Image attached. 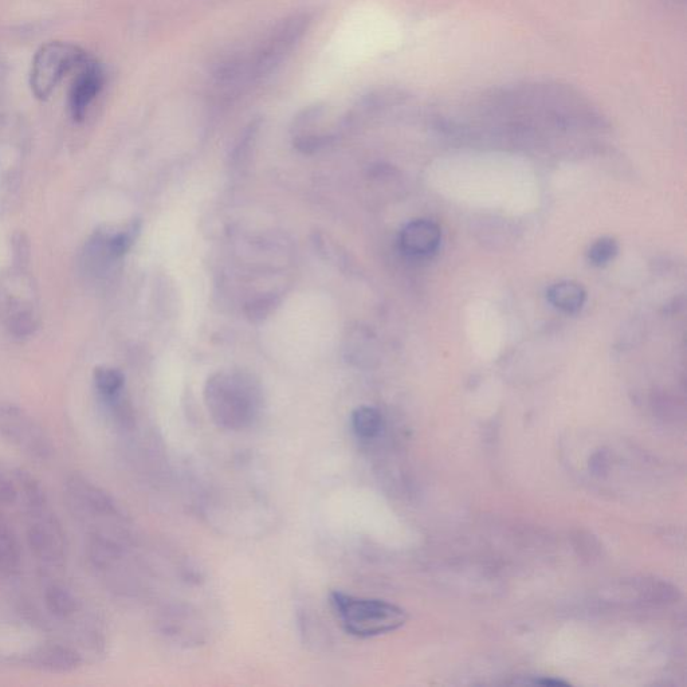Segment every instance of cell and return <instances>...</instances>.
<instances>
[{
    "instance_id": "obj_1",
    "label": "cell",
    "mask_w": 687,
    "mask_h": 687,
    "mask_svg": "<svg viewBox=\"0 0 687 687\" xmlns=\"http://www.w3.org/2000/svg\"><path fill=\"white\" fill-rule=\"evenodd\" d=\"M204 399L219 427L242 430L257 419L262 395L257 382L241 372H218L208 379Z\"/></svg>"
},
{
    "instance_id": "obj_2",
    "label": "cell",
    "mask_w": 687,
    "mask_h": 687,
    "mask_svg": "<svg viewBox=\"0 0 687 687\" xmlns=\"http://www.w3.org/2000/svg\"><path fill=\"white\" fill-rule=\"evenodd\" d=\"M329 598L341 626L353 637H379L407 623V612L386 600L359 598L341 591H333Z\"/></svg>"
},
{
    "instance_id": "obj_3",
    "label": "cell",
    "mask_w": 687,
    "mask_h": 687,
    "mask_svg": "<svg viewBox=\"0 0 687 687\" xmlns=\"http://www.w3.org/2000/svg\"><path fill=\"white\" fill-rule=\"evenodd\" d=\"M0 325L15 337H27L37 331V286L26 269L14 266L0 276Z\"/></svg>"
},
{
    "instance_id": "obj_4",
    "label": "cell",
    "mask_w": 687,
    "mask_h": 687,
    "mask_svg": "<svg viewBox=\"0 0 687 687\" xmlns=\"http://www.w3.org/2000/svg\"><path fill=\"white\" fill-rule=\"evenodd\" d=\"M85 61V53L72 43H46L35 54L30 85L35 97L45 101L53 94L70 70Z\"/></svg>"
},
{
    "instance_id": "obj_5",
    "label": "cell",
    "mask_w": 687,
    "mask_h": 687,
    "mask_svg": "<svg viewBox=\"0 0 687 687\" xmlns=\"http://www.w3.org/2000/svg\"><path fill=\"white\" fill-rule=\"evenodd\" d=\"M0 437L39 461H46L54 451L45 430L14 404L0 402Z\"/></svg>"
},
{
    "instance_id": "obj_6",
    "label": "cell",
    "mask_w": 687,
    "mask_h": 687,
    "mask_svg": "<svg viewBox=\"0 0 687 687\" xmlns=\"http://www.w3.org/2000/svg\"><path fill=\"white\" fill-rule=\"evenodd\" d=\"M30 516L27 541L38 560L51 567H62L66 559L65 533L49 505L27 509Z\"/></svg>"
},
{
    "instance_id": "obj_7",
    "label": "cell",
    "mask_w": 687,
    "mask_h": 687,
    "mask_svg": "<svg viewBox=\"0 0 687 687\" xmlns=\"http://www.w3.org/2000/svg\"><path fill=\"white\" fill-rule=\"evenodd\" d=\"M66 493L74 516L86 526H104L102 521L120 516L113 498L81 475L69 478Z\"/></svg>"
},
{
    "instance_id": "obj_8",
    "label": "cell",
    "mask_w": 687,
    "mask_h": 687,
    "mask_svg": "<svg viewBox=\"0 0 687 687\" xmlns=\"http://www.w3.org/2000/svg\"><path fill=\"white\" fill-rule=\"evenodd\" d=\"M139 225L132 223L120 230H98L85 246V268L93 274L104 273L123 257L135 242Z\"/></svg>"
},
{
    "instance_id": "obj_9",
    "label": "cell",
    "mask_w": 687,
    "mask_h": 687,
    "mask_svg": "<svg viewBox=\"0 0 687 687\" xmlns=\"http://www.w3.org/2000/svg\"><path fill=\"white\" fill-rule=\"evenodd\" d=\"M441 239L442 233L437 223L419 219L404 227L400 234V247L410 257L426 258L438 250Z\"/></svg>"
},
{
    "instance_id": "obj_10",
    "label": "cell",
    "mask_w": 687,
    "mask_h": 687,
    "mask_svg": "<svg viewBox=\"0 0 687 687\" xmlns=\"http://www.w3.org/2000/svg\"><path fill=\"white\" fill-rule=\"evenodd\" d=\"M102 85H104V74L100 66L92 62L81 70L70 90V111L74 120H84L86 112L94 98L100 93Z\"/></svg>"
},
{
    "instance_id": "obj_11",
    "label": "cell",
    "mask_w": 687,
    "mask_h": 687,
    "mask_svg": "<svg viewBox=\"0 0 687 687\" xmlns=\"http://www.w3.org/2000/svg\"><path fill=\"white\" fill-rule=\"evenodd\" d=\"M29 663L35 669L50 673H68L81 666L82 659L76 651L60 645L39 647L29 655Z\"/></svg>"
},
{
    "instance_id": "obj_12",
    "label": "cell",
    "mask_w": 687,
    "mask_h": 687,
    "mask_svg": "<svg viewBox=\"0 0 687 687\" xmlns=\"http://www.w3.org/2000/svg\"><path fill=\"white\" fill-rule=\"evenodd\" d=\"M586 290L575 282H559L548 290V300L556 309L564 313H577L586 302Z\"/></svg>"
},
{
    "instance_id": "obj_13",
    "label": "cell",
    "mask_w": 687,
    "mask_h": 687,
    "mask_svg": "<svg viewBox=\"0 0 687 687\" xmlns=\"http://www.w3.org/2000/svg\"><path fill=\"white\" fill-rule=\"evenodd\" d=\"M352 429L357 438L371 441L383 430V416L374 407H359L352 414Z\"/></svg>"
},
{
    "instance_id": "obj_14",
    "label": "cell",
    "mask_w": 687,
    "mask_h": 687,
    "mask_svg": "<svg viewBox=\"0 0 687 687\" xmlns=\"http://www.w3.org/2000/svg\"><path fill=\"white\" fill-rule=\"evenodd\" d=\"M47 610L56 618L66 619L77 610V600L66 588L51 586L45 592Z\"/></svg>"
},
{
    "instance_id": "obj_15",
    "label": "cell",
    "mask_w": 687,
    "mask_h": 687,
    "mask_svg": "<svg viewBox=\"0 0 687 687\" xmlns=\"http://www.w3.org/2000/svg\"><path fill=\"white\" fill-rule=\"evenodd\" d=\"M21 552L15 539L5 522L0 521V573H11L18 568Z\"/></svg>"
},
{
    "instance_id": "obj_16",
    "label": "cell",
    "mask_w": 687,
    "mask_h": 687,
    "mask_svg": "<svg viewBox=\"0 0 687 687\" xmlns=\"http://www.w3.org/2000/svg\"><path fill=\"white\" fill-rule=\"evenodd\" d=\"M94 383L105 399L117 398L123 391L125 378L123 372L116 368L98 367L94 371Z\"/></svg>"
},
{
    "instance_id": "obj_17",
    "label": "cell",
    "mask_w": 687,
    "mask_h": 687,
    "mask_svg": "<svg viewBox=\"0 0 687 687\" xmlns=\"http://www.w3.org/2000/svg\"><path fill=\"white\" fill-rule=\"evenodd\" d=\"M618 251L619 247L615 239L602 238L591 246L590 251H588V258H590L592 265L604 266L616 257Z\"/></svg>"
},
{
    "instance_id": "obj_18",
    "label": "cell",
    "mask_w": 687,
    "mask_h": 687,
    "mask_svg": "<svg viewBox=\"0 0 687 687\" xmlns=\"http://www.w3.org/2000/svg\"><path fill=\"white\" fill-rule=\"evenodd\" d=\"M13 245L15 268L26 269L30 259L29 239L25 234L19 233L13 239Z\"/></svg>"
},
{
    "instance_id": "obj_19",
    "label": "cell",
    "mask_w": 687,
    "mask_h": 687,
    "mask_svg": "<svg viewBox=\"0 0 687 687\" xmlns=\"http://www.w3.org/2000/svg\"><path fill=\"white\" fill-rule=\"evenodd\" d=\"M18 489L5 475L0 473V505H11L17 500Z\"/></svg>"
},
{
    "instance_id": "obj_20",
    "label": "cell",
    "mask_w": 687,
    "mask_h": 687,
    "mask_svg": "<svg viewBox=\"0 0 687 687\" xmlns=\"http://www.w3.org/2000/svg\"><path fill=\"white\" fill-rule=\"evenodd\" d=\"M273 306L274 302L273 300H270V298H265V300L254 302V304L250 306L251 312L249 313V316L253 320L263 319V317L268 316Z\"/></svg>"
},
{
    "instance_id": "obj_21",
    "label": "cell",
    "mask_w": 687,
    "mask_h": 687,
    "mask_svg": "<svg viewBox=\"0 0 687 687\" xmlns=\"http://www.w3.org/2000/svg\"><path fill=\"white\" fill-rule=\"evenodd\" d=\"M539 683H541V685H545V686L567 685V683H565L563 681H557V679H548V678L541 679V681H539Z\"/></svg>"
}]
</instances>
